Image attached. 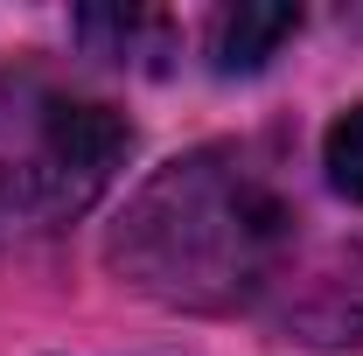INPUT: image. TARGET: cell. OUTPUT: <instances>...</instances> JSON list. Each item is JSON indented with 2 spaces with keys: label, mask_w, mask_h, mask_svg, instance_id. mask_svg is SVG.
<instances>
[{
  "label": "cell",
  "mask_w": 363,
  "mask_h": 356,
  "mask_svg": "<svg viewBox=\"0 0 363 356\" xmlns=\"http://www.w3.org/2000/svg\"><path fill=\"white\" fill-rule=\"evenodd\" d=\"M321 168H328V182H335L350 203H363V105H350V112L328 126V140H321Z\"/></svg>",
  "instance_id": "8992f818"
},
{
  "label": "cell",
  "mask_w": 363,
  "mask_h": 356,
  "mask_svg": "<svg viewBox=\"0 0 363 356\" xmlns=\"http://www.w3.org/2000/svg\"><path fill=\"white\" fill-rule=\"evenodd\" d=\"M286 35H301V7H224L210 14V63L224 77H252L279 56Z\"/></svg>",
  "instance_id": "277c9868"
},
{
  "label": "cell",
  "mask_w": 363,
  "mask_h": 356,
  "mask_svg": "<svg viewBox=\"0 0 363 356\" xmlns=\"http://www.w3.org/2000/svg\"><path fill=\"white\" fill-rule=\"evenodd\" d=\"M286 328L321 350H363V252H335L308 272L301 301H286Z\"/></svg>",
  "instance_id": "3957f363"
},
{
  "label": "cell",
  "mask_w": 363,
  "mask_h": 356,
  "mask_svg": "<svg viewBox=\"0 0 363 356\" xmlns=\"http://www.w3.org/2000/svg\"><path fill=\"white\" fill-rule=\"evenodd\" d=\"M77 35L91 43V56L140 63V70H161V56H175V21L147 14V7H84Z\"/></svg>",
  "instance_id": "5b68a950"
},
{
  "label": "cell",
  "mask_w": 363,
  "mask_h": 356,
  "mask_svg": "<svg viewBox=\"0 0 363 356\" xmlns=\"http://www.w3.org/2000/svg\"><path fill=\"white\" fill-rule=\"evenodd\" d=\"M133 126L43 70H0V245L77 223L119 182Z\"/></svg>",
  "instance_id": "7a4b0ae2"
},
{
  "label": "cell",
  "mask_w": 363,
  "mask_h": 356,
  "mask_svg": "<svg viewBox=\"0 0 363 356\" xmlns=\"http://www.w3.org/2000/svg\"><path fill=\"white\" fill-rule=\"evenodd\" d=\"M294 245V210L252 147H189L126 196L105 230V266L133 294L182 314H230L272 294Z\"/></svg>",
  "instance_id": "6da1fadb"
}]
</instances>
